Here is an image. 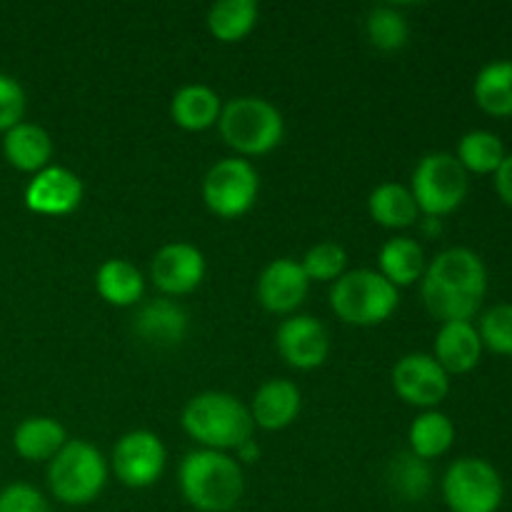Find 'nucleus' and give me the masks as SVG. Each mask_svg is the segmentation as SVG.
<instances>
[{
  "mask_svg": "<svg viewBox=\"0 0 512 512\" xmlns=\"http://www.w3.org/2000/svg\"><path fill=\"white\" fill-rule=\"evenodd\" d=\"M95 288H98L100 298L118 308H128L143 298L145 280L143 273L135 268L133 263L123 258L105 260L95 273Z\"/></svg>",
  "mask_w": 512,
  "mask_h": 512,
  "instance_id": "21",
  "label": "nucleus"
},
{
  "mask_svg": "<svg viewBox=\"0 0 512 512\" xmlns=\"http://www.w3.org/2000/svg\"><path fill=\"white\" fill-rule=\"evenodd\" d=\"M258 23V3L253 0H220L208 10V28L223 43L245 38Z\"/></svg>",
  "mask_w": 512,
  "mask_h": 512,
  "instance_id": "28",
  "label": "nucleus"
},
{
  "mask_svg": "<svg viewBox=\"0 0 512 512\" xmlns=\"http://www.w3.org/2000/svg\"><path fill=\"white\" fill-rule=\"evenodd\" d=\"M413 198L430 218L453 213L468 195V170L450 153H430L413 173Z\"/></svg>",
  "mask_w": 512,
  "mask_h": 512,
  "instance_id": "7",
  "label": "nucleus"
},
{
  "mask_svg": "<svg viewBox=\"0 0 512 512\" xmlns=\"http://www.w3.org/2000/svg\"><path fill=\"white\" fill-rule=\"evenodd\" d=\"M495 190L503 198V203L512 205V155H505L500 168L495 170Z\"/></svg>",
  "mask_w": 512,
  "mask_h": 512,
  "instance_id": "35",
  "label": "nucleus"
},
{
  "mask_svg": "<svg viewBox=\"0 0 512 512\" xmlns=\"http://www.w3.org/2000/svg\"><path fill=\"white\" fill-rule=\"evenodd\" d=\"M153 283L168 295L193 293L205 278V258L195 245L170 243L155 253L150 263Z\"/></svg>",
  "mask_w": 512,
  "mask_h": 512,
  "instance_id": "14",
  "label": "nucleus"
},
{
  "mask_svg": "<svg viewBox=\"0 0 512 512\" xmlns=\"http://www.w3.org/2000/svg\"><path fill=\"white\" fill-rule=\"evenodd\" d=\"M133 333L155 348H173L188 333V313L168 298H155L140 305L133 318Z\"/></svg>",
  "mask_w": 512,
  "mask_h": 512,
  "instance_id": "16",
  "label": "nucleus"
},
{
  "mask_svg": "<svg viewBox=\"0 0 512 512\" xmlns=\"http://www.w3.org/2000/svg\"><path fill=\"white\" fill-rule=\"evenodd\" d=\"M300 390L290 380H268L255 393L250 415L253 423L263 430H283L298 418Z\"/></svg>",
  "mask_w": 512,
  "mask_h": 512,
  "instance_id": "18",
  "label": "nucleus"
},
{
  "mask_svg": "<svg viewBox=\"0 0 512 512\" xmlns=\"http://www.w3.org/2000/svg\"><path fill=\"white\" fill-rule=\"evenodd\" d=\"M0 512H50V505L33 485L13 483L0 490Z\"/></svg>",
  "mask_w": 512,
  "mask_h": 512,
  "instance_id": "34",
  "label": "nucleus"
},
{
  "mask_svg": "<svg viewBox=\"0 0 512 512\" xmlns=\"http://www.w3.org/2000/svg\"><path fill=\"white\" fill-rule=\"evenodd\" d=\"M235 453H238V458L243 460V463H255V460L260 458V448H258V445H255L253 438H250L248 443L240 445V448L235 450Z\"/></svg>",
  "mask_w": 512,
  "mask_h": 512,
  "instance_id": "36",
  "label": "nucleus"
},
{
  "mask_svg": "<svg viewBox=\"0 0 512 512\" xmlns=\"http://www.w3.org/2000/svg\"><path fill=\"white\" fill-rule=\"evenodd\" d=\"M425 273V253L413 238H393L380 250V275L390 285H410Z\"/></svg>",
  "mask_w": 512,
  "mask_h": 512,
  "instance_id": "25",
  "label": "nucleus"
},
{
  "mask_svg": "<svg viewBox=\"0 0 512 512\" xmlns=\"http://www.w3.org/2000/svg\"><path fill=\"white\" fill-rule=\"evenodd\" d=\"M483 355V340L478 328L468 320L458 323H443L438 338H435V355L445 373H470L480 363Z\"/></svg>",
  "mask_w": 512,
  "mask_h": 512,
  "instance_id": "17",
  "label": "nucleus"
},
{
  "mask_svg": "<svg viewBox=\"0 0 512 512\" xmlns=\"http://www.w3.org/2000/svg\"><path fill=\"white\" fill-rule=\"evenodd\" d=\"M108 465L85 440H68L48 465L50 493L65 505H88L103 493Z\"/></svg>",
  "mask_w": 512,
  "mask_h": 512,
  "instance_id": "5",
  "label": "nucleus"
},
{
  "mask_svg": "<svg viewBox=\"0 0 512 512\" xmlns=\"http://www.w3.org/2000/svg\"><path fill=\"white\" fill-rule=\"evenodd\" d=\"M393 388L405 403L435 408L450 393V380L433 355L410 353L395 363Z\"/></svg>",
  "mask_w": 512,
  "mask_h": 512,
  "instance_id": "11",
  "label": "nucleus"
},
{
  "mask_svg": "<svg viewBox=\"0 0 512 512\" xmlns=\"http://www.w3.org/2000/svg\"><path fill=\"white\" fill-rule=\"evenodd\" d=\"M165 445L150 430H133L115 443L113 468L115 475L128 488H150L158 483L165 470Z\"/></svg>",
  "mask_w": 512,
  "mask_h": 512,
  "instance_id": "10",
  "label": "nucleus"
},
{
  "mask_svg": "<svg viewBox=\"0 0 512 512\" xmlns=\"http://www.w3.org/2000/svg\"><path fill=\"white\" fill-rule=\"evenodd\" d=\"M3 153L13 168L23 173H40L53 158V140L40 125L18 123L5 133Z\"/></svg>",
  "mask_w": 512,
  "mask_h": 512,
  "instance_id": "19",
  "label": "nucleus"
},
{
  "mask_svg": "<svg viewBox=\"0 0 512 512\" xmlns=\"http://www.w3.org/2000/svg\"><path fill=\"white\" fill-rule=\"evenodd\" d=\"M308 275L293 258H278L260 273L258 300L270 313H293L308 295Z\"/></svg>",
  "mask_w": 512,
  "mask_h": 512,
  "instance_id": "15",
  "label": "nucleus"
},
{
  "mask_svg": "<svg viewBox=\"0 0 512 512\" xmlns=\"http://www.w3.org/2000/svg\"><path fill=\"white\" fill-rule=\"evenodd\" d=\"M303 270L308 275V280H338L343 275L345 265H348V255H345L343 245L338 243H318L315 248H310L303 258Z\"/></svg>",
  "mask_w": 512,
  "mask_h": 512,
  "instance_id": "31",
  "label": "nucleus"
},
{
  "mask_svg": "<svg viewBox=\"0 0 512 512\" xmlns=\"http://www.w3.org/2000/svg\"><path fill=\"white\" fill-rule=\"evenodd\" d=\"M253 415L235 395L200 393L185 405L183 428L205 450H238L253 438Z\"/></svg>",
  "mask_w": 512,
  "mask_h": 512,
  "instance_id": "3",
  "label": "nucleus"
},
{
  "mask_svg": "<svg viewBox=\"0 0 512 512\" xmlns=\"http://www.w3.org/2000/svg\"><path fill=\"white\" fill-rule=\"evenodd\" d=\"M455 158L470 173H495L505 160V145L490 130H470L460 138Z\"/></svg>",
  "mask_w": 512,
  "mask_h": 512,
  "instance_id": "29",
  "label": "nucleus"
},
{
  "mask_svg": "<svg viewBox=\"0 0 512 512\" xmlns=\"http://www.w3.org/2000/svg\"><path fill=\"white\" fill-rule=\"evenodd\" d=\"M230 512H245V510H230Z\"/></svg>",
  "mask_w": 512,
  "mask_h": 512,
  "instance_id": "37",
  "label": "nucleus"
},
{
  "mask_svg": "<svg viewBox=\"0 0 512 512\" xmlns=\"http://www.w3.org/2000/svg\"><path fill=\"white\" fill-rule=\"evenodd\" d=\"M83 200V183L78 175L60 165H48L25 188V205L38 215H68Z\"/></svg>",
  "mask_w": 512,
  "mask_h": 512,
  "instance_id": "13",
  "label": "nucleus"
},
{
  "mask_svg": "<svg viewBox=\"0 0 512 512\" xmlns=\"http://www.w3.org/2000/svg\"><path fill=\"white\" fill-rule=\"evenodd\" d=\"M68 443L65 428L53 418H25L13 433V448L23 460L38 463V460H53L60 448Z\"/></svg>",
  "mask_w": 512,
  "mask_h": 512,
  "instance_id": "20",
  "label": "nucleus"
},
{
  "mask_svg": "<svg viewBox=\"0 0 512 512\" xmlns=\"http://www.w3.org/2000/svg\"><path fill=\"white\" fill-rule=\"evenodd\" d=\"M368 210L375 223L385 228H408L418 220V203L413 193L398 183H383L370 193Z\"/></svg>",
  "mask_w": 512,
  "mask_h": 512,
  "instance_id": "24",
  "label": "nucleus"
},
{
  "mask_svg": "<svg viewBox=\"0 0 512 512\" xmlns=\"http://www.w3.org/2000/svg\"><path fill=\"white\" fill-rule=\"evenodd\" d=\"M275 345L285 363L298 370L320 368L330 353L328 330L318 318H310V315H295L280 323Z\"/></svg>",
  "mask_w": 512,
  "mask_h": 512,
  "instance_id": "12",
  "label": "nucleus"
},
{
  "mask_svg": "<svg viewBox=\"0 0 512 512\" xmlns=\"http://www.w3.org/2000/svg\"><path fill=\"white\" fill-rule=\"evenodd\" d=\"M25 115V90L13 75L0 73V133H8Z\"/></svg>",
  "mask_w": 512,
  "mask_h": 512,
  "instance_id": "33",
  "label": "nucleus"
},
{
  "mask_svg": "<svg viewBox=\"0 0 512 512\" xmlns=\"http://www.w3.org/2000/svg\"><path fill=\"white\" fill-rule=\"evenodd\" d=\"M398 288L375 270L343 273L330 290V305L343 323L378 325L398 308Z\"/></svg>",
  "mask_w": 512,
  "mask_h": 512,
  "instance_id": "6",
  "label": "nucleus"
},
{
  "mask_svg": "<svg viewBox=\"0 0 512 512\" xmlns=\"http://www.w3.org/2000/svg\"><path fill=\"white\" fill-rule=\"evenodd\" d=\"M455 440L453 420L438 410H428L415 423L410 425V453H415L423 460L440 458L448 453Z\"/></svg>",
  "mask_w": 512,
  "mask_h": 512,
  "instance_id": "27",
  "label": "nucleus"
},
{
  "mask_svg": "<svg viewBox=\"0 0 512 512\" xmlns=\"http://www.w3.org/2000/svg\"><path fill=\"white\" fill-rule=\"evenodd\" d=\"M390 493L398 495L405 503H418L433 488V473H430L428 460L418 458L415 453L405 450L390 458L388 470H385Z\"/></svg>",
  "mask_w": 512,
  "mask_h": 512,
  "instance_id": "23",
  "label": "nucleus"
},
{
  "mask_svg": "<svg viewBox=\"0 0 512 512\" xmlns=\"http://www.w3.org/2000/svg\"><path fill=\"white\" fill-rule=\"evenodd\" d=\"M258 173L243 158H225L208 170L203 180V200L210 213L238 218L253 208L258 198Z\"/></svg>",
  "mask_w": 512,
  "mask_h": 512,
  "instance_id": "9",
  "label": "nucleus"
},
{
  "mask_svg": "<svg viewBox=\"0 0 512 512\" xmlns=\"http://www.w3.org/2000/svg\"><path fill=\"white\" fill-rule=\"evenodd\" d=\"M220 98L208 85H185L173 95L170 115L183 130H205L220 118Z\"/></svg>",
  "mask_w": 512,
  "mask_h": 512,
  "instance_id": "22",
  "label": "nucleus"
},
{
  "mask_svg": "<svg viewBox=\"0 0 512 512\" xmlns=\"http://www.w3.org/2000/svg\"><path fill=\"white\" fill-rule=\"evenodd\" d=\"M503 495V478L483 458L455 460L443 478V498L450 512H498Z\"/></svg>",
  "mask_w": 512,
  "mask_h": 512,
  "instance_id": "8",
  "label": "nucleus"
},
{
  "mask_svg": "<svg viewBox=\"0 0 512 512\" xmlns=\"http://www.w3.org/2000/svg\"><path fill=\"white\" fill-rule=\"evenodd\" d=\"M183 498L200 512H230L243 498V468L230 455L218 450H195L180 463Z\"/></svg>",
  "mask_w": 512,
  "mask_h": 512,
  "instance_id": "2",
  "label": "nucleus"
},
{
  "mask_svg": "<svg viewBox=\"0 0 512 512\" xmlns=\"http://www.w3.org/2000/svg\"><path fill=\"white\" fill-rule=\"evenodd\" d=\"M365 28H368L370 43L380 50H400L408 43V20L400 10L388 8V5L370 10Z\"/></svg>",
  "mask_w": 512,
  "mask_h": 512,
  "instance_id": "30",
  "label": "nucleus"
},
{
  "mask_svg": "<svg viewBox=\"0 0 512 512\" xmlns=\"http://www.w3.org/2000/svg\"><path fill=\"white\" fill-rule=\"evenodd\" d=\"M218 123L225 143L243 155L270 153L285 135V120L280 110L255 95L230 100L220 110Z\"/></svg>",
  "mask_w": 512,
  "mask_h": 512,
  "instance_id": "4",
  "label": "nucleus"
},
{
  "mask_svg": "<svg viewBox=\"0 0 512 512\" xmlns=\"http://www.w3.org/2000/svg\"><path fill=\"white\" fill-rule=\"evenodd\" d=\"M475 100L490 115H512V60H495L478 73Z\"/></svg>",
  "mask_w": 512,
  "mask_h": 512,
  "instance_id": "26",
  "label": "nucleus"
},
{
  "mask_svg": "<svg viewBox=\"0 0 512 512\" xmlns=\"http://www.w3.org/2000/svg\"><path fill=\"white\" fill-rule=\"evenodd\" d=\"M480 340L493 353L512 355V303H500L490 308L480 320Z\"/></svg>",
  "mask_w": 512,
  "mask_h": 512,
  "instance_id": "32",
  "label": "nucleus"
},
{
  "mask_svg": "<svg viewBox=\"0 0 512 512\" xmlns=\"http://www.w3.org/2000/svg\"><path fill=\"white\" fill-rule=\"evenodd\" d=\"M488 293V270L470 248H448L428 265L423 278L425 308L443 323L473 318Z\"/></svg>",
  "mask_w": 512,
  "mask_h": 512,
  "instance_id": "1",
  "label": "nucleus"
}]
</instances>
